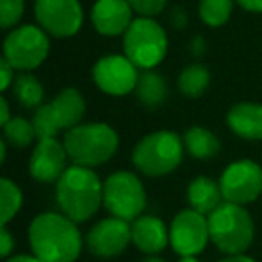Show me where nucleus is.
Returning <instances> with one entry per match:
<instances>
[{"instance_id":"obj_9","label":"nucleus","mask_w":262,"mask_h":262,"mask_svg":"<svg viewBox=\"0 0 262 262\" xmlns=\"http://www.w3.org/2000/svg\"><path fill=\"white\" fill-rule=\"evenodd\" d=\"M210 241L208 217L205 214L185 208L178 212L169 228V243L180 257H196L207 248Z\"/></svg>"},{"instance_id":"obj_27","label":"nucleus","mask_w":262,"mask_h":262,"mask_svg":"<svg viewBox=\"0 0 262 262\" xmlns=\"http://www.w3.org/2000/svg\"><path fill=\"white\" fill-rule=\"evenodd\" d=\"M31 122H33V126H34L38 140L40 139H52V137L58 135L59 127H58V124L54 122V119H52V113H51V110H49V104L38 106Z\"/></svg>"},{"instance_id":"obj_11","label":"nucleus","mask_w":262,"mask_h":262,"mask_svg":"<svg viewBox=\"0 0 262 262\" xmlns=\"http://www.w3.org/2000/svg\"><path fill=\"white\" fill-rule=\"evenodd\" d=\"M34 15L38 26L56 38H70L83 26L79 0H36Z\"/></svg>"},{"instance_id":"obj_18","label":"nucleus","mask_w":262,"mask_h":262,"mask_svg":"<svg viewBox=\"0 0 262 262\" xmlns=\"http://www.w3.org/2000/svg\"><path fill=\"white\" fill-rule=\"evenodd\" d=\"M226 124L237 137L246 140H262V104L239 102L226 115Z\"/></svg>"},{"instance_id":"obj_31","label":"nucleus","mask_w":262,"mask_h":262,"mask_svg":"<svg viewBox=\"0 0 262 262\" xmlns=\"http://www.w3.org/2000/svg\"><path fill=\"white\" fill-rule=\"evenodd\" d=\"M13 248H15V239H13L11 232L6 226H2V232H0V255L2 257H9Z\"/></svg>"},{"instance_id":"obj_15","label":"nucleus","mask_w":262,"mask_h":262,"mask_svg":"<svg viewBox=\"0 0 262 262\" xmlns=\"http://www.w3.org/2000/svg\"><path fill=\"white\" fill-rule=\"evenodd\" d=\"M133 13L127 0H97L92 8V24L102 36H119L131 26Z\"/></svg>"},{"instance_id":"obj_37","label":"nucleus","mask_w":262,"mask_h":262,"mask_svg":"<svg viewBox=\"0 0 262 262\" xmlns=\"http://www.w3.org/2000/svg\"><path fill=\"white\" fill-rule=\"evenodd\" d=\"M192 52L196 56L203 54V52H205V40H203V38H196V40L192 41Z\"/></svg>"},{"instance_id":"obj_1","label":"nucleus","mask_w":262,"mask_h":262,"mask_svg":"<svg viewBox=\"0 0 262 262\" xmlns=\"http://www.w3.org/2000/svg\"><path fill=\"white\" fill-rule=\"evenodd\" d=\"M29 243L41 262H76L83 250V237L76 221L65 214L45 212L33 219Z\"/></svg>"},{"instance_id":"obj_22","label":"nucleus","mask_w":262,"mask_h":262,"mask_svg":"<svg viewBox=\"0 0 262 262\" xmlns=\"http://www.w3.org/2000/svg\"><path fill=\"white\" fill-rule=\"evenodd\" d=\"M13 95L16 101L27 110H34L41 106L43 101V86L41 83L33 76V74H20L13 81Z\"/></svg>"},{"instance_id":"obj_3","label":"nucleus","mask_w":262,"mask_h":262,"mask_svg":"<svg viewBox=\"0 0 262 262\" xmlns=\"http://www.w3.org/2000/svg\"><path fill=\"white\" fill-rule=\"evenodd\" d=\"M65 149L76 165L97 167L108 162L119 147V135L112 126L102 122L77 124L67 129Z\"/></svg>"},{"instance_id":"obj_28","label":"nucleus","mask_w":262,"mask_h":262,"mask_svg":"<svg viewBox=\"0 0 262 262\" xmlns=\"http://www.w3.org/2000/svg\"><path fill=\"white\" fill-rule=\"evenodd\" d=\"M26 4L24 0H0V27L11 29L22 20Z\"/></svg>"},{"instance_id":"obj_10","label":"nucleus","mask_w":262,"mask_h":262,"mask_svg":"<svg viewBox=\"0 0 262 262\" xmlns=\"http://www.w3.org/2000/svg\"><path fill=\"white\" fill-rule=\"evenodd\" d=\"M219 187L225 201L246 205L262 194V167L253 160H237L223 171Z\"/></svg>"},{"instance_id":"obj_29","label":"nucleus","mask_w":262,"mask_h":262,"mask_svg":"<svg viewBox=\"0 0 262 262\" xmlns=\"http://www.w3.org/2000/svg\"><path fill=\"white\" fill-rule=\"evenodd\" d=\"M131 9L139 16H147L153 18L158 13H162L167 6V0H127Z\"/></svg>"},{"instance_id":"obj_38","label":"nucleus","mask_w":262,"mask_h":262,"mask_svg":"<svg viewBox=\"0 0 262 262\" xmlns=\"http://www.w3.org/2000/svg\"><path fill=\"white\" fill-rule=\"evenodd\" d=\"M180 262H200L196 257H182L180 258Z\"/></svg>"},{"instance_id":"obj_21","label":"nucleus","mask_w":262,"mask_h":262,"mask_svg":"<svg viewBox=\"0 0 262 262\" xmlns=\"http://www.w3.org/2000/svg\"><path fill=\"white\" fill-rule=\"evenodd\" d=\"M183 146L189 151L190 157L200 158V160H207V158L215 157L219 153V149H221L217 137L210 129L201 126H194L185 131Z\"/></svg>"},{"instance_id":"obj_39","label":"nucleus","mask_w":262,"mask_h":262,"mask_svg":"<svg viewBox=\"0 0 262 262\" xmlns=\"http://www.w3.org/2000/svg\"><path fill=\"white\" fill-rule=\"evenodd\" d=\"M144 262H165L164 258H158V257H149V258H146Z\"/></svg>"},{"instance_id":"obj_19","label":"nucleus","mask_w":262,"mask_h":262,"mask_svg":"<svg viewBox=\"0 0 262 262\" xmlns=\"http://www.w3.org/2000/svg\"><path fill=\"white\" fill-rule=\"evenodd\" d=\"M187 198H189L190 208L201 212L205 215H210L215 208H219L225 203L221 187L208 176H196L189 183L187 189Z\"/></svg>"},{"instance_id":"obj_34","label":"nucleus","mask_w":262,"mask_h":262,"mask_svg":"<svg viewBox=\"0 0 262 262\" xmlns=\"http://www.w3.org/2000/svg\"><path fill=\"white\" fill-rule=\"evenodd\" d=\"M171 22H172V26H174V27L182 29V27L187 24V16L183 15L182 9H174V11H172V15H171Z\"/></svg>"},{"instance_id":"obj_35","label":"nucleus","mask_w":262,"mask_h":262,"mask_svg":"<svg viewBox=\"0 0 262 262\" xmlns=\"http://www.w3.org/2000/svg\"><path fill=\"white\" fill-rule=\"evenodd\" d=\"M219 262H255L251 257H248V255L244 253H239V255H228L226 258H223V260Z\"/></svg>"},{"instance_id":"obj_23","label":"nucleus","mask_w":262,"mask_h":262,"mask_svg":"<svg viewBox=\"0 0 262 262\" xmlns=\"http://www.w3.org/2000/svg\"><path fill=\"white\" fill-rule=\"evenodd\" d=\"M210 84V72L203 65H189L178 77V88L185 97H201Z\"/></svg>"},{"instance_id":"obj_16","label":"nucleus","mask_w":262,"mask_h":262,"mask_svg":"<svg viewBox=\"0 0 262 262\" xmlns=\"http://www.w3.org/2000/svg\"><path fill=\"white\" fill-rule=\"evenodd\" d=\"M131 241L142 253L157 255L169 243V230L164 221L155 215H140L131 223Z\"/></svg>"},{"instance_id":"obj_20","label":"nucleus","mask_w":262,"mask_h":262,"mask_svg":"<svg viewBox=\"0 0 262 262\" xmlns=\"http://www.w3.org/2000/svg\"><path fill=\"white\" fill-rule=\"evenodd\" d=\"M137 99L147 108H158L167 99V83L155 70H144L135 88Z\"/></svg>"},{"instance_id":"obj_17","label":"nucleus","mask_w":262,"mask_h":262,"mask_svg":"<svg viewBox=\"0 0 262 262\" xmlns=\"http://www.w3.org/2000/svg\"><path fill=\"white\" fill-rule=\"evenodd\" d=\"M49 110L59 131L70 129L81 122L86 112V102L77 88H65L49 102Z\"/></svg>"},{"instance_id":"obj_33","label":"nucleus","mask_w":262,"mask_h":262,"mask_svg":"<svg viewBox=\"0 0 262 262\" xmlns=\"http://www.w3.org/2000/svg\"><path fill=\"white\" fill-rule=\"evenodd\" d=\"M13 117L9 115V102H8V99L6 97H2L0 99V124L4 126L6 122H9Z\"/></svg>"},{"instance_id":"obj_12","label":"nucleus","mask_w":262,"mask_h":262,"mask_svg":"<svg viewBox=\"0 0 262 262\" xmlns=\"http://www.w3.org/2000/svg\"><path fill=\"white\" fill-rule=\"evenodd\" d=\"M139 77V67L129 58L120 54L104 56L94 67V81L97 88L108 95H115V97L135 90Z\"/></svg>"},{"instance_id":"obj_8","label":"nucleus","mask_w":262,"mask_h":262,"mask_svg":"<svg viewBox=\"0 0 262 262\" xmlns=\"http://www.w3.org/2000/svg\"><path fill=\"white\" fill-rule=\"evenodd\" d=\"M47 31L40 26L15 27L4 40V58L15 67V70L38 69L47 59L51 41Z\"/></svg>"},{"instance_id":"obj_13","label":"nucleus","mask_w":262,"mask_h":262,"mask_svg":"<svg viewBox=\"0 0 262 262\" xmlns=\"http://www.w3.org/2000/svg\"><path fill=\"white\" fill-rule=\"evenodd\" d=\"M131 243V226L129 221L120 217H106L99 221L86 235L88 250L102 258L117 257Z\"/></svg>"},{"instance_id":"obj_14","label":"nucleus","mask_w":262,"mask_h":262,"mask_svg":"<svg viewBox=\"0 0 262 262\" xmlns=\"http://www.w3.org/2000/svg\"><path fill=\"white\" fill-rule=\"evenodd\" d=\"M67 158L69 153L65 144L58 142L56 137L52 139H40L31 155L29 172L40 183H54L67 171Z\"/></svg>"},{"instance_id":"obj_32","label":"nucleus","mask_w":262,"mask_h":262,"mask_svg":"<svg viewBox=\"0 0 262 262\" xmlns=\"http://www.w3.org/2000/svg\"><path fill=\"white\" fill-rule=\"evenodd\" d=\"M243 9L251 13H262V0H235Z\"/></svg>"},{"instance_id":"obj_36","label":"nucleus","mask_w":262,"mask_h":262,"mask_svg":"<svg viewBox=\"0 0 262 262\" xmlns=\"http://www.w3.org/2000/svg\"><path fill=\"white\" fill-rule=\"evenodd\" d=\"M6 262H41V260L38 257H34V255H16V257H11Z\"/></svg>"},{"instance_id":"obj_6","label":"nucleus","mask_w":262,"mask_h":262,"mask_svg":"<svg viewBox=\"0 0 262 262\" xmlns=\"http://www.w3.org/2000/svg\"><path fill=\"white\" fill-rule=\"evenodd\" d=\"M167 45L164 27L147 16L135 18L124 33V56L142 70H153L160 65L167 54Z\"/></svg>"},{"instance_id":"obj_26","label":"nucleus","mask_w":262,"mask_h":262,"mask_svg":"<svg viewBox=\"0 0 262 262\" xmlns=\"http://www.w3.org/2000/svg\"><path fill=\"white\" fill-rule=\"evenodd\" d=\"M4 140L8 144H11L13 147H27L36 137L33 122H29L24 117H13L9 122H6L4 126Z\"/></svg>"},{"instance_id":"obj_30","label":"nucleus","mask_w":262,"mask_h":262,"mask_svg":"<svg viewBox=\"0 0 262 262\" xmlns=\"http://www.w3.org/2000/svg\"><path fill=\"white\" fill-rule=\"evenodd\" d=\"M15 81V67L8 61L6 58L0 59V88L6 92Z\"/></svg>"},{"instance_id":"obj_4","label":"nucleus","mask_w":262,"mask_h":262,"mask_svg":"<svg viewBox=\"0 0 262 262\" xmlns=\"http://www.w3.org/2000/svg\"><path fill=\"white\" fill-rule=\"evenodd\" d=\"M210 241L226 255L244 253L253 243L255 225L243 205L225 203L208 215Z\"/></svg>"},{"instance_id":"obj_7","label":"nucleus","mask_w":262,"mask_h":262,"mask_svg":"<svg viewBox=\"0 0 262 262\" xmlns=\"http://www.w3.org/2000/svg\"><path fill=\"white\" fill-rule=\"evenodd\" d=\"M146 190L129 171H117L102 183V203L106 210L124 221H135L146 208Z\"/></svg>"},{"instance_id":"obj_5","label":"nucleus","mask_w":262,"mask_h":262,"mask_svg":"<svg viewBox=\"0 0 262 262\" xmlns=\"http://www.w3.org/2000/svg\"><path fill=\"white\" fill-rule=\"evenodd\" d=\"M183 139L167 129L153 131L139 140L133 149V164L146 176H165L180 167L183 160Z\"/></svg>"},{"instance_id":"obj_2","label":"nucleus","mask_w":262,"mask_h":262,"mask_svg":"<svg viewBox=\"0 0 262 262\" xmlns=\"http://www.w3.org/2000/svg\"><path fill=\"white\" fill-rule=\"evenodd\" d=\"M56 200L67 217L83 223L101 207L102 183L90 167L74 164L56 182Z\"/></svg>"},{"instance_id":"obj_25","label":"nucleus","mask_w":262,"mask_h":262,"mask_svg":"<svg viewBox=\"0 0 262 262\" xmlns=\"http://www.w3.org/2000/svg\"><path fill=\"white\" fill-rule=\"evenodd\" d=\"M233 0H200L198 13L208 27H221L230 20Z\"/></svg>"},{"instance_id":"obj_24","label":"nucleus","mask_w":262,"mask_h":262,"mask_svg":"<svg viewBox=\"0 0 262 262\" xmlns=\"http://www.w3.org/2000/svg\"><path fill=\"white\" fill-rule=\"evenodd\" d=\"M22 190L9 178L0 180V223L8 226V223L15 217L22 208Z\"/></svg>"}]
</instances>
